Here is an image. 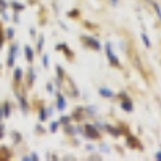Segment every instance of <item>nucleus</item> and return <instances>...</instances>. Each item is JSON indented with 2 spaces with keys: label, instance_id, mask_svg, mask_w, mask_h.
<instances>
[{
  "label": "nucleus",
  "instance_id": "obj_16",
  "mask_svg": "<svg viewBox=\"0 0 161 161\" xmlns=\"http://www.w3.org/2000/svg\"><path fill=\"white\" fill-rule=\"evenodd\" d=\"M103 127H105L106 130H108V132L111 134V136H114V137H119V136H121V130H119V129H116V127H113V126H108V124H105Z\"/></svg>",
  "mask_w": 161,
  "mask_h": 161
},
{
  "label": "nucleus",
  "instance_id": "obj_22",
  "mask_svg": "<svg viewBox=\"0 0 161 161\" xmlns=\"http://www.w3.org/2000/svg\"><path fill=\"white\" fill-rule=\"evenodd\" d=\"M58 123H60L61 126H66V124H69V123H71V116H61V119L58 121Z\"/></svg>",
  "mask_w": 161,
  "mask_h": 161
},
{
  "label": "nucleus",
  "instance_id": "obj_15",
  "mask_svg": "<svg viewBox=\"0 0 161 161\" xmlns=\"http://www.w3.org/2000/svg\"><path fill=\"white\" fill-rule=\"evenodd\" d=\"M13 79H15L16 84H19L21 80H23V69L21 68H16L15 69V73H13Z\"/></svg>",
  "mask_w": 161,
  "mask_h": 161
},
{
  "label": "nucleus",
  "instance_id": "obj_12",
  "mask_svg": "<svg viewBox=\"0 0 161 161\" xmlns=\"http://www.w3.org/2000/svg\"><path fill=\"white\" fill-rule=\"evenodd\" d=\"M98 93L102 97H105V98H111V97H114V93L110 90V89H106V87H100L98 89Z\"/></svg>",
  "mask_w": 161,
  "mask_h": 161
},
{
  "label": "nucleus",
  "instance_id": "obj_30",
  "mask_svg": "<svg viewBox=\"0 0 161 161\" xmlns=\"http://www.w3.org/2000/svg\"><path fill=\"white\" fill-rule=\"evenodd\" d=\"M36 132H37V134H44V132H45V129H44L42 126H36Z\"/></svg>",
  "mask_w": 161,
  "mask_h": 161
},
{
  "label": "nucleus",
  "instance_id": "obj_6",
  "mask_svg": "<svg viewBox=\"0 0 161 161\" xmlns=\"http://www.w3.org/2000/svg\"><path fill=\"white\" fill-rule=\"evenodd\" d=\"M13 156V153H11V150L8 148V147H0V159H10Z\"/></svg>",
  "mask_w": 161,
  "mask_h": 161
},
{
  "label": "nucleus",
  "instance_id": "obj_10",
  "mask_svg": "<svg viewBox=\"0 0 161 161\" xmlns=\"http://www.w3.org/2000/svg\"><path fill=\"white\" fill-rule=\"evenodd\" d=\"M61 50H63V53H64V57H68V60H74V53H73V50L66 45V44H61Z\"/></svg>",
  "mask_w": 161,
  "mask_h": 161
},
{
  "label": "nucleus",
  "instance_id": "obj_3",
  "mask_svg": "<svg viewBox=\"0 0 161 161\" xmlns=\"http://www.w3.org/2000/svg\"><path fill=\"white\" fill-rule=\"evenodd\" d=\"M106 47V57H108V61H110V64L111 66H114V68H121V63H119V60H118V57L113 53V50H111V44L108 42L105 45Z\"/></svg>",
  "mask_w": 161,
  "mask_h": 161
},
{
  "label": "nucleus",
  "instance_id": "obj_26",
  "mask_svg": "<svg viewBox=\"0 0 161 161\" xmlns=\"http://www.w3.org/2000/svg\"><path fill=\"white\" fill-rule=\"evenodd\" d=\"M127 143H129V147H139V145H137L139 142L134 139V137H129V139H127Z\"/></svg>",
  "mask_w": 161,
  "mask_h": 161
},
{
  "label": "nucleus",
  "instance_id": "obj_34",
  "mask_svg": "<svg viewBox=\"0 0 161 161\" xmlns=\"http://www.w3.org/2000/svg\"><path fill=\"white\" fill-rule=\"evenodd\" d=\"M13 21H15V23H19V16H18V11H15V15H13Z\"/></svg>",
  "mask_w": 161,
  "mask_h": 161
},
{
  "label": "nucleus",
  "instance_id": "obj_36",
  "mask_svg": "<svg viewBox=\"0 0 161 161\" xmlns=\"http://www.w3.org/2000/svg\"><path fill=\"white\" fill-rule=\"evenodd\" d=\"M29 159H34V161H37V159H39V156H37V153H31V156H29Z\"/></svg>",
  "mask_w": 161,
  "mask_h": 161
},
{
  "label": "nucleus",
  "instance_id": "obj_21",
  "mask_svg": "<svg viewBox=\"0 0 161 161\" xmlns=\"http://www.w3.org/2000/svg\"><path fill=\"white\" fill-rule=\"evenodd\" d=\"M42 48H44V36L40 34L39 39H37V52L40 53V52H42Z\"/></svg>",
  "mask_w": 161,
  "mask_h": 161
},
{
  "label": "nucleus",
  "instance_id": "obj_4",
  "mask_svg": "<svg viewBox=\"0 0 161 161\" xmlns=\"http://www.w3.org/2000/svg\"><path fill=\"white\" fill-rule=\"evenodd\" d=\"M18 45L16 44H13L11 47H10V53H8V60H7V66L8 68H13V64H15V58H16V55H18Z\"/></svg>",
  "mask_w": 161,
  "mask_h": 161
},
{
  "label": "nucleus",
  "instance_id": "obj_42",
  "mask_svg": "<svg viewBox=\"0 0 161 161\" xmlns=\"http://www.w3.org/2000/svg\"><path fill=\"white\" fill-rule=\"evenodd\" d=\"M0 36H3V32H2V23H0Z\"/></svg>",
  "mask_w": 161,
  "mask_h": 161
},
{
  "label": "nucleus",
  "instance_id": "obj_7",
  "mask_svg": "<svg viewBox=\"0 0 161 161\" xmlns=\"http://www.w3.org/2000/svg\"><path fill=\"white\" fill-rule=\"evenodd\" d=\"M55 97H57V108H58V110H64V106H66V98L61 95L60 92L55 93Z\"/></svg>",
  "mask_w": 161,
  "mask_h": 161
},
{
  "label": "nucleus",
  "instance_id": "obj_8",
  "mask_svg": "<svg viewBox=\"0 0 161 161\" xmlns=\"http://www.w3.org/2000/svg\"><path fill=\"white\" fill-rule=\"evenodd\" d=\"M24 57H26V60H28V63L32 64V61H34V50L29 45L24 47Z\"/></svg>",
  "mask_w": 161,
  "mask_h": 161
},
{
  "label": "nucleus",
  "instance_id": "obj_28",
  "mask_svg": "<svg viewBox=\"0 0 161 161\" xmlns=\"http://www.w3.org/2000/svg\"><path fill=\"white\" fill-rule=\"evenodd\" d=\"M13 36H15V31H13L11 28H8V29H7V39H8V40H11V39H13Z\"/></svg>",
  "mask_w": 161,
  "mask_h": 161
},
{
  "label": "nucleus",
  "instance_id": "obj_35",
  "mask_svg": "<svg viewBox=\"0 0 161 161\" xmlns=\"http://www.w3.org/2000/svg\"><path fill=\"white\" fill-rule=\"evenodd\" d=\"M3 136H5V129H3V126H2V124H0V139H2Z\"/></svg>",
  "mask_w": 161,
  "mask_h": 161
},
{
  "label": "nucleus",
  "instance_id": "obj_9",
  "mask_svg": "<svg viewBox=\"0 0 161 161\" xmlns=\"http://www.w3.org/2000/svg\"><path fill=\"white\" fill-rule=\"evenodd\" d=\"M34 82H36V73H34L32 66H29V69H28V87H32Z\"/></svg>",
  "mask_w": 161,
  "mask_h": 161
},
{
  "label": "nucleus",
  "instance_id": "obj_27",
  "mask_svg": "<svg viewBox=\"0 0 161 161\" xmlns=\"http://www.w3.org/2000/svg\"><path fill=\"white\" fill-rule=\"evenodd\" d=\"M153 8H155V11H156V15H158V18L161 19V8H159V5H158L156 2H153Z\"/></svg>",
  "mask_w": 161,
  "mask_h": 161
},
{
  "label": "nucleus",
  "instance_id": "obj_33",
  "mask_svg": "<svg viewBox=\"0 0 161 161\" xmlns=\"http://www.w3.org/2000/svg\"><path fill=\"white\" fill-rule=\"evenodd\" d=\"M84 26H86L87 29H95V24H90V23H87V21L84 23Z\"/></svg>",
  "mask_w": 161,
  "mask_h": 161
},
{
  "label": "nucleus",
  "instance_id": "obj_38",
  "mask_svg": "<svg viewBox=\"0 0 161 161\" xmlns=\"http://www.w3.org/2000/svg\"><path fill=\"white\" fill-rule=\"evenodd\" d=\"M2 118H3V110H2V103H0V121H2Z\"/></svg>",
  "mask_w": 161,
  "mask_h": 161
},
{
  "label": "nucleus",
  "instance_id": "obj_29",
  "mask_svg": "<svg viewBox=\"0 0 161 161\" xmlns=\"http://www.w3.org/2000/svg\"><path fill=\"white\" fill-rule=\"evenodd\" d=\"M42 63H44V68H48V55L42 57Z\"/></svg>",
  "mask_w": 161,
  "mask_h": 161
},
{
  "label": "nucleus",
  "instance_id": "obj_37",
  "mask_svg": "<svg viewBox=\"0 0 161 161\" xmlns=\"http://www.w3.org/2000/svg\"><path fill=\"white\" fill-rule=\"evenodd\" d=\"M60 26H61V29H64V31H68V26H66L63 21H60Z\"/></svg>",
  "mask_w": 161,
  "mask_h": 161
},
{
  "label": "nucleus",
  "instance_id": "obj_17",
  "mask_svg": "<svg viewBox=\"0 0 161 161\" xmlns=\"http://www.w3.org/2000/svg\"><path fill=\"white\" fill-rule=\"evenodd\" d=\"M2 110H3V118H10V114H11V105L8 102H5L2 105Z\"/></svg>",
  "mask_w": 161,
  "mask_h": 161
},
{
  "label": "nucleus",
  "instance_id": "obj_31",
  "mask_svg": "<svg viewBox=\"0 0 161 161\" xmlns=\"http://www.w3.org/2000/svg\"><path fill=\"white\" fill-rule=\"evenodd\" d=\"M8 7V3L5 2V0H0V10H5Z\"/></svg>",
  "mask_w": 161,
  "mask_h": 161
},
{
  "label": "nucleus",
  "instance_id": "obj_23",
  "mask_svg": "<svg viewBox=\"0 0 161 161\" xmlns=\"http://www.w3.org/2000/svg\"><path fill=\"white\" fill-rule=\"evenodd\" d=\"M68 16H69V18H74V19H76V18H79V16H80V11H79L77 8H74V10H71V11L68 13Z\"/></svg>",
  "mask_w": 161,
  "mask_h": 161
},
{
  "label": "nucleus",
  "instance_id": "obj_1",
  "mask_svg": "<svg viewBox=\"0 0 161 161\" xmlns=\"http://www.w3.org/2000/svg\"><path fill=\"white\" fill-rule=\"evenodd\" d=\"M82 132H84V136L87 139H92V140L100 139V132H98L97 126H93V124H86V127L82 129Z\"/></svg>",
  "mask_w": 161,
  "mask_h": 161
},
{
  "label": "nucleus",
  "instance_id": "obj_24",
  "mask_svg": "<svg viewBox=\"0 0 161 161\" xmlns=\"http://www.w3.org/2000/svg\"><path fill=\"white\" fill-rule=\"evenodd\" d=\"M142 40H143V44H145V47H152V42H150V39L148 37H147V34L145 32H142Z\"/></svg>",
  "mask_w": 161,
  "mask_h": 161
},
{
  "label": "nucleus",
  "instance_id": "obj_13",
  "mask_svg": "<svg viewBox=\"0 0 161 161\" xmlns=\"http://www.w3.org/2000/svg\"><path fill=\"white\" fill-rule=\"evenodd\" d=\"M55 71H57V82H58V84H61L66 74H64V71H63V68H61V66H57V68H55Z\"/></svg>",
  "mask_w": 161,
  "mask_h": 161
},
{
  "label": "nucleus",
  "instance_id": "obj_18",
  "mask_svg": "<svg viewBox=\"0 0 161 161\" xmlns=\"http://www.w3.org/2000/svg\"><path fill=\"white\" fill-rule=\"evenodd\" d=\"M64 134H66V136H76V134H77V129L73 127L71 124H66V126H64Z\"/></svg>",
  "mask_w": 161,
  "mask_h": 161
},
{
  "label": "nucleus",
  "instance_id": "obj_39",
  "mask_svg": "<svg viewBox=\"0 0 161 161\" xmlns=\"http://www.w3.org/2000/svg\"><path fill=\"white\" fill-rule=\"evenodd\" d=\"M90 159H102V158H100L98 155H92V156H90Z\"/></svg>",
  "mask_w": 161,
  "mask_h": 161
},
{
  "label": "nucleus",
  "instance_id": "obj_2",
  "mask_svg": "<svg viewBox=\"0 0 161 161\" xmlns=\"http://www.w3.org/2000/svg\"><path fill=\"white\" fill-rule=\"evenodd\" d=\"M82 39V42L87 45V47H90L92 50H95V52H98L100 48H102V45H100V42L95 39V37H92V36H82L80 37Z\"/></svg>",
  "mask_w": 161,
  "mask_h": 161
},
{
  "label": "nucleus",
  "instance_id": "obj_40",
  "mask_svg": "<svg viewBox=\"0 0 161 161\" xmlns=\"http://www.w3.org/2000/svg\"><path fill=\"white\" fill-rule=\"evenodd\" d=\"M155 158H156V159H159V161H161V152H158V153H156V155H155Z\"/></svg>",
  "mask_w": 161,
  "mask_h": 161
},
{
  "label": "nucleus",
  "instance_id": "obj_11",
  "mask_svg": "<svg viewBox=\"0 0 161 161\" xmlns=\"http://www.w3.org/2000/svg\"><path fill=\"white\" fill-rule=\"evenodd\" d=\"M71 119H74V121H82V119H84V108H76V111L73 113Z\"/></svg>",
  "mask_w": 161,
  "mask_h": 161
},
{
  "label": "nucleus",
  "instance_id": "obj_20",
  "mask_svg": "<svg viewBox=\"0 0 161 161\" xmlns=\"http://www.w3.org/2000/svg\"><path fill=\"white\" fill-rule=\"evenodd\" d=\"M11 139H13V142L15 143H21V140H23V137H21V134L19 132H11Z\"/></svg>",
  "mask_w": 161,
  "mask_h": 161
},
{
  "label": "nucleus",
  "instance_id": "obj_14",
  "mask_svg": "<svg viewBox=\"0 0 161 161\" xmlns=\"http://www.w3.org/2000/svg\"><path fill=\"white\" fill-rule=\"evenodd\" d=\"M50 113H52V110H45L44 106H40V110H39V119H40V121H45Z\"/></svg>",
  "mask_w": 161,
  "mask_h": 161
},
{
  "label": "nucleus",
  "instance_id": "obj_25",
  "mask_svg": "<svg viewBox=\"0 0 161 161\" xmlns=\"http://www.w3.org/2000/svg\"><path fill=\"white\" fill-rule=\"evenodd\" d=\"M58 126H60V123H58V121H55V123H50V132H57Z\"/></svg>",
  "mask_w": 161,
  "mask_h": 161
},
{
  "label": "nucleus",
  "instance_id": "obj_5",
  "mask_svg": "<svg viewBox=\"0 0 161 161\" xmlns=\"http://www.w3.org/2000/svg\"><path fill=\"white\" fill-rule=\"evenodd\" d=\"M119 98L123 100V102H121V108H123L124 111H127V113H130L134 110V106H132V102L127 98V95H126V93H119Z\"/></svg>",
  "mask_w": 161,
  "mask_h": 161
},
{
  "label": "nucleus",
  "instance_id": "obj_41",
  "mask_svg": "<svg viewBox=\"0 0 161 161\" xmlns=\"http://www.w3.org/2000/svg\"><path fill=\"white\" fill-rule=\"evenodd\" d=\"M111 5H118V0H111Z\"/></svg>",
  "mask_w": 161,
  "mask_h": 161
},
{
  "label": "nucleus",
  "instance_id": "obj_32",
  "mask_svg": "<svg viewBox=\"0 0 161 161\" xmlns=\"http://www.w3.org/2000/svg\"><path fill=\"white\" fill-rule=\"evenodd\" d=\"M47 92H48V93H53V84H52V82L47 84Z\"/></svg>",
  "mask_w": 161,
  "mask_h": 161
},
{
  "label": "nucleus",
  "instance_id": "obj_19",
  "mask_svg": "<svg viewBox=\"0 0 161 161\" xmlns=\"http://www.w3.org/2000/svg\"><path fill=\"white\" fill-rule=\"evenodd\" d=\"M10 7L13 8V11H18V13H19V11H23V10L26 8V7H24L23 3H19V2H11V3H10Z\"/></svg>",
  "mask_w": 161,
  "mask_h": 161
}]
</instances>
